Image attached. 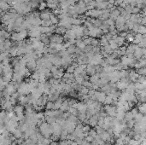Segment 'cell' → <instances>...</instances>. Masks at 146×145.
Here are the masks:
<instances>
[{
  "label": "cell",
  "instance_id": "1",
  "mask_svg": "<svg viewBox=\"0 0 146 145\" xmlns=\"http://www.w3.org/2000/svg\"><path fill=\"white\" fill-rule=\"evenodd\" d=\"M104 111L107 114V115L115 117L116 114V107L112 106V105H105L104 107Z\"/></svg>",
  "mask_w": 146,
  "mask_h": 145
},
{
  "label": "cell",
  "instance_id": "2",
  "mask_svg": "<svg viewBox=\"0 0 146 145\" xmlns=\"http://www.w3.org/2000/svg\"><path fill=\"white\" fill-rule=\"evenodd\" d=\"M50 14H51V12L50 11L49 9H45L41 13H39V18L41 20H50Z\"/></svg>",
  "mask_w": 146,
  "mask_h": 145
},
{
  "label": "cell",
  "instance_id": "3",
  "mask_svg": "<svg viewBox=\"0 0 146 145\" xmlns=\"http://www.w3.org/2000/svg\"><path fill=\"white\" fill-rule=\"evenodd\" d=\"M27 68L30 71H33L37 68V64H36V61L35 60H30L28 62H27Z\"/></svg>",
  "mask_w": 146,
  "mask_h": 145
},
{
  "label": "cell",
  "instance_id": "4",
  "mask_svg": "<svg viewBox=\"0 0 146 145\" xmlns=\"http://www.w3.org/2000/svg\"><path fill=\"white\" fill-rule=\"evenodd\" d=\"M144 38H145V35H142L140 33H136L134 35V40H133V44L134 45H138V43L143 39Z\"/></svg>",
  "mask_w": 146,
  "mask_h": 145
},
{
  "label": "cell",
  "instance_id": "5",
  "mask_svg": "<svg viewBox=\"0 0 146 145\" xmlns=\"http://www.w3.org/2000/svg\"><path fill=\"white\" fill-rule=\"evenodd\" d=\"M50 22H51L52 25H57L59 22V19H58V16H55L54 14L51 13L50 15Z\"/></svg>",
  "mask_w": 146,
  "mask_h": 145
},
{
  "label": "cell",
  "instance_id": "6",
  "mask_svg": "<svg viewBox=\"0 0 146 145\" xmlns=\"http://www.w3.org/2000/svg\"><path fill=\"white\" fill-rule=\"evenodd\" d=\"M138 110L139 113H141L142 114H145L146 113V105H145V103H138Z\"/></svg>",
  "mask_w": 146,
  "mask_h": 145
},
{
  "label": "cell",
  "instance_id": "7",
  "mask_svg": "<svg viewBox=\"0 0 146 145\" xmlns=\"http://www.w3.org/2000/svg\"><path fill=\"white\" fill-rule=\"evenodd\" d=\"M145 85L146 84H141V83H138V82L134 83L135 89L138 90V91H143V90H145Z\"/></svg>",
  "mask_w": 146,
  "mask_h": 145
},
{
  "label": "cell",
  "instance_id": "8",
  "mask_svg": "<svg viewBox=\"0 0 146 145\" xmlns=\"http://www.w3.org/2000/svg\"><path fill=\"white\" fill-rule=\"evenodd\" d=\"M124 120H125L126 122H128V121H130V120H133V114H132L130 111L126 112V113H125V117H124Z\"/></svg>",
  "mask_w": 146,
  "mask_h": 145
},
{
  "label": "cell",
  "instance_id": "9",
  "mask_svg": "<svg viewBox=\"0 0 146 145\" xmlns=\"http://www.w3.org/2000/svg\"><path fill=\"white\" fill-rule=\"evenodd\" d=\"M125 113H126V112H124V111H117L115 117L117 120H122L124 119V117H125Z\"/></svg>",
  "mask_w": 146,
  "mask_h": 145
},
{
  "label": "cell",
  "instance_id": "10",
  "mask_svg": "<svg viewBox=\"0 0 146 145\" xmlns=\"http://www.w3.org/2000/svg\"><path fill=\"white\" fill-rule=\"evenodd\" d=\"M47 8V4L46 2H44V1H40V2L38 3V9L41 11L43 10H45V9Z\"/></svg>",
  "mask_w": 146,
  "mask_h": 145
},
{
  "label": "cell",
  "instance_id": "11",
  "mask_svg": "<svg viewBox=\"0 0 146 145\" xmlns=\"http://www.w3.org/2000/svg\"><path fill=\"white\" fill-rule=\"evenodd\" d=\"M134 35L135 34L128 33L127 35H126V38H125V40H126L128 43H133V40H134Z\"/></svg>",
  "mask_w": 146,
  "mask_h": 145
},
{
  "label": "cell",
  "instance_id": "12",
  "mask_svg": "<svg viewBox=\"0 0 146 145\" xmlns=\"http://www.w3.org/2000/svg\"><path fill=\"white\" fill-rule=\"evenodd\" d=\"M145 33H146V28H145V27H144V25H139L137 33H140V34H142V35H145Z\"/></svg>",
  "mask_w": 146,
  "mask_h": 145
},
{
  "label": "cell",
  "instance_id": "13",
  "mask_svg": "<svg viewBox=\"0 0 146 145\" xmlns=\"http://www.w3.org/2000/svg\"><path fill=\"white\" fill-rule=\"evenodd\" d=\"M67 112H68L70 114H72V115H74V116H78V114H79V111H78L76 108H73V107H69Z\"/></svg>",
  "mask_w": 146,
  "mask_h": 145
},
{
  "label": "cell",
  "instance_id": "14",
  "mask_svg": "<svg viewBox=\"0 0 146 145\" xmlns=\"http://www.w3.org/2000/svg\"><path fill=\"white\" fill-rule=\"evenodd\" d=\"M23 110H24V108H23L22 106H16V107L15 108V112L16 113V115L22 114H23Z\"/></svg>",
  "mask_w": 146,
  "mask_h": 145
},
{
  "label": "cell",
  "instance_id": "15",
  "mask_svg": "<svg viewBox=\"0 0 146 145\" xmlns=\"http://www.w3.org/2000/svg\"><path fill=\"white\" fill-rule=\"evenodd\" d=\"M45 108H46V110H54V103L48 101L45 104Z\"/></svg>",
  "mask_w": 146,
  "mask_h": 145
},
{
  "label": "cell",
  "instance_id": "16",
  "mask_svg": "<svg viewBox=\"0 0 146 145\" xmlns=\"http://www.w3.org/2000/svg\"><path fill=\"white\" fill-rule=\"evenodd\" d=\"M81 85L84 87H86V88H88L89 90H91L92 88V84L89 80H84L83 82H82V84H81Z\"/></svg>",
  "mask_w": 146,
  "mask_h": 145
},
{
  "label": "cell",
  "instance_id": "17",
  "mask_svg": "<svg viewBox=\"0 0 146 145\" xmlns=\"http://www.w3.org/2000/svg\"><path fill=\"white\" fill-rule=\"evenodd\" d=\"M112 103H113V99L110 97L109 96H106V97H105V99H104V102L103 103V104H104V105H111L112 104Z\"/></svg>",
  "mask_w": 146,
  "mask_h": 145
},
{
  "label": "cell",
  "instance_id": "18",
  "mask_svg": "<svg viewBox=\"0 0 146 145\" xmlns=\"http://www.w3.org/2000/svg\"><path fill=\"white\" fill-rule=\"evenodd\" d=\"M51 22L50 20H41V27H50L51 26Z\"/></svg>",
  "mask_w": 146,
  "mask_h": 145
},
{
  "label": "cell",
  "instance_id": "19",
  "mask_svg": "<svg viewBox=\"0 0 146 145\" xmlns=\"http://www.w3.org/2000/svg\"><path fill=\"white\" fill-rule=\"evenodd\" d=\"M91 45H92V47L99 46V40H98V39H97V38H92V42H91Z\"/></svg>",
  "mask_w": 146,
  "mask_h": 145
},
{
  "label": "cell",
  "instance_id": "20",
  "mask_svg": "<svg viewBox=\"0 0 146 145\" xmlns=\"http://www.w3.org/2000/svg\"><path fill=\"white\" fill-rule=\"evenodd\" d=\"M141 12V9L139 8H138L137 6L133 7V9H132V14H134V15H138Z\"/></svg>",
  "mask_w": 146,
  "mask_h": 145
},
{
  "label": "cell",
  "instance_id": "21",
  "mask_svg": "<svg viewBox=\"0 0 146 145\" xmlns=\"http://www.w3.org/2000/svg\"><path fill=\"white\" fill-rule=\"evenodd\" d=\"M137 74H138V75H145V67H141V68H139V69H137Z\"/></svg>",
  "mask_w": 146,
  "mask_h": 145
},
{
  "label": "cell",
  "instance_id": "22",
  "mask_svg": "<svg viewBox=\"0 0 146 145\" xmlns=\"http://www.w3.org/2000/svg\"><path fill=\"white\" fill-rule=\"evenodd\" d=\"M88 135H90V136H92V137H95L97 136V132H96V130L95 129H92L91 128V130L88 132Z\"/></svg>",
  "mask_w": 146,
  "mask_h": 145
},
{
  "label": "cell",
  "instance_id": "23",
  "mask_svg": "<svg viewBox=\"0 0 146 145\" xmlns=\"http://www.w3.org/2000/svg\"><path fill=\"white\" fill-rule=\"evenodd\" d=\"M115 145H124L123 139L121 138V137L115 139Z\"/></svg>",
  "mask_w": 146,
  "mask_h": 145
},
{
  "label": "cell",
  "instance_id": "24",
  "mask_svg": "<svg viewBox=\"0 0 146 145\" xmlns=\"http://www.w3.org/2000/svg\"><path fill=\"white\" fill-rule=\"evenodd\" d=\"M134 124H135V122H134V120H130V121H128V122H126V127L127 128H129V129H132V128L134 126Z\"/></svg>",
  "mask_w": 146,
  "mask_h": 145
},
{
  "label": "cell",
  "instance_id": "25",
  "mask_svg": "<svg viewBox=\"0 0 146 145\" xmlns=\"http://www.w3.org/2000/svg\"><path fill=\"white\" fill-rule=\"evenodd\" d=\"M88 91H89V89H88V88L82 86V88H81L80 91H79V92H80L81 94H83V95H87V94H88Z\"/></svg>",
  "mask_w": 146,
  "mask_h": 145
},
{
  "label": "cell",
  "instance_id": "26",
  "mask_svg": "<svg viewBox=\"0 0 146 145\" xmlns=\"http://www.w3.org/2000/svg\"><path fill=\"white\" fill-rule=\"evenodd\" d=\"M85 140L87 142V143H92V142H93V140H94V137H92V136H90V135H88V136H86L85 137Z\"/></svg>",
  "mask_w": 146,
  "mask_h": 145
},
{
  "label": "cell",
  "instance_id": "27",
  "mask_svg": "<svg viewBox=\"0 0 146 145\" xmlns=\"http://www.w3.org/2000/svg\"><path fill=\"white\" fill-rule=\"evenodd\" d=\"M91 130V126L89 125H85L82 126V131L83 132H88Z\"/></svg>",
  "mask_w": 146,
  "mask_h": 145
},
{
  "label": "cell",
  "instance_id": "28",
  "mask_svg": "<svg viewBox=\"0 0 146 145\" xmlns=\"http://www.w3.org/2000/svg\"><path fill=\"white\" fill-rule=\"evenodd\" d=\"M25 143H26V145H35L36 144L31 138H27V140H26V142H25Z\"/></svg>",
  "mask_w": 146,
  "mask_h": 145
},
{
  "label": "cell",
  "instance_id": "29",
  "mask_svg": "<svg viewBox=\"0 0 146 145\" xmlns=\"http://www.w3.org/2000/svg\"><path fill=\"white\" fill-rule=\"evenodd\" d=\"M74 69H75V68H74V67H73L72 65L70 64V66H68V67H67V73H70V74H73V73H74Z\"/></svg>",
  "mask_w": 146,
  "mask_h": 145
},
{
  "label": "cell",
  "instance_id": "30",
  "mask_svg": "<svg viewBox=\"0 0 146 145\" xmlns=\"http://www.w3.org/2000/svg\"><path fill=\"white\" fill-rule=\"evenodd\" d=\"M130 112L133 114V117H134V115H136V114L138 113V108H131L130 109Z\"/></svg>",
  "mask_w": 146,
  "mask_h": 145
},
{
  "label": "cell",
  "instance_id": "31",
  "mask_svg": "<svg viewBox=\"0 0 146 145\" xmlns=\"http://www.w3.org/2000/svg\"><path fill=\"white\" fill-rule=\"evenodd\" d=\"M106 22L108 26H115V21H113L112 19L108 18V20H106Z\"/></svg>",
  "mask_w": 146,
  "mask_h": 145
},
{
  "label": "cell",
  "instance_id": "32",
  "mask_svg": "<svg viewBox=\"0 0 146 145\" xmlns=\"http://www.w3.org/2000/svg\"><path fill=\"white\" fill-rule=\"evenodd\" d=\"M70 145H78V144H77V143H75V142H74V141H73V143H71V144H70Z\"/></svg>",
  "mask_w": 146,
  "mask_h": 145
},
{
  "label": "cell",
  "instance_id": "33",
  "mask_svg": "<svg viewBox=\"0 0 146 145\" xmlns=\"http://www.w3.org/2000/svg\"><path fill=\"white\" fill-rule=\"evenodd\" d=\"M93 1H95V2L98 3V2H101V1H103V0H93Z\"/></svg>",
  "mask_w": 146,
  "mask_h": 145
}]
</instances>
